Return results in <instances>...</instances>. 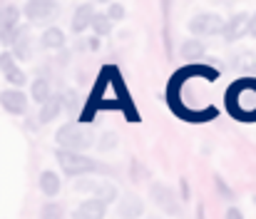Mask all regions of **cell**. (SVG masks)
Masks as SVG:
<instances>
[{
	"instance_id": "obj_1",
	"label": "cell",
	"mask_w": 256,
	"mask_h": 219,
	"mask_svg": "<svg viewBox=\"0 0 256 219\" xmlns=\"http://www.w3.org/2000/svg\"><path fill=\"white\" fill-rule=\"evenodd\" d=\"M58 162L62 164V169L68 174H87V172H104V167H100L92 157H85L80 152L72 149H60L58 152Z\"/></svg>"
},
{
	"instance_id": "obj_2",
	"label": "cell",
	"mask_w": 256,
	"mask_h": 219,
	"mask_svg": "<svg viewBox=\"0 0 256 219\" xmlns=\"http://www.w3.org/2000/svg\"><path fill=\"white\" fill-rule=\"evenodd\" d=\"M58 142L65 147V149H85V147L92 145V130L90 127H82V125H65L58 130Z\"/></svg>"
},
{
	"instance_id": "obj_3",
	"label": "cell",
	"mask_w": 256,
	"mask_h": 219,
	"mask_svg": "<svg viewBox=\"0 0 256 219\" xmlns=\"http://www.w3.org/2000/svg\"><path fill=\"white\" fill-rule=\"evenodd\" d=\"M224 20L216 15V13H202V15H194L192 23H189V30L194 35H219L224 33Z\"/></svg>"
},
{
	"instance_id": "obj_4",
	"label": "cell",
	"mask_w": 256,
	"mask_h": 219,
	"mask_svg": "<svg viewBox=\"0 0 256 219\" xmlns=\"http://www.w3.org/2000/svg\"><path fill=\"white\" fill-rule=\"evenodd\" d=\"M25 15L28 20L32 23H45V20H52L58 15V3L55 0H30L25 5Z\"/></svg>"
},
{
	"instance_id": "obj_5",
	"label": "cell",
	"mask_w": 256,
	"mask_h": 219,
	"mask_svg": "<svg viewBox=\"0 0 256 219\" xmlns=\"http://www.w3.org/2000/svg\"><path fill=\"white\" fill-rule=\"evenodd\" d=\"M152 199L157 207H162L167 214H179V204H176V197L167 184H152Z\"/></svg>"
},
{
	"instance_id": "obj_6",
	"label": "cell",
	"mask_w": 256,
	"mask_h": 219,
	"mask_svg": "<svg viewBox=\"0 0 256 219\" xmlns=\"http://www.w3.org/2000/svg\"><path fill=\"white\" fill-rule=\"evenodd\" d=\"M75 189H80V192H94V194H97V199H102V202H112V199L117 197V189H114L112 184H107V182L80 179V182L75 184Z\"/></svg>"
},
{
	"instance_id": "obj_7",
	"label": "cell",
	"mask_w": 256,
	"mask_h": 219,
	"mask_svg": "<svg viewBox=\"0 0 256 219\" xmlns=\"http://www.w3.org/2000/svg\"><path fill=\"white\" fill-rule=\"evenodd\" d=\"M249 20H252V15H246V13L234 15V18H232V20L224 25V38H226L229 43L239 40L244 33H249Z\"/></svg>"
},
{
	"instance_id": "obj_8",
	"label": "cell",
	"mask_w": 256,
	"mask_h": 219,
	"mask_svg": "<svg viewBox=\"0 0 256 219\" xmlns=\"http://www.w3.org/2000/svg\"><path fill=\"white\" fill-rule=\"evenodd\" d=\"M104 212H107V202H102V199H87V202H82L72 212V219H102Z\"/></svg>"
},
{
	"instance_id": "obj_9",
	"label": "cell",
	"mask_w": 256,
	"mask_h": 219,
	"mask_svg": "<svg viewBox=\"0 0 256 219\" xmlns=\"http://www.w3.org/2000/svg\"><path fill=\"white\" fill-rule=\"evenodd\" d=\"M142 199L137 194H124L122 202H120V217L122 219H137L142 214Z\"/></svg>"
},
{
	"instance_id": "obj_10",
	"label": "cell",
	"mask_w": 256,
	"mask_h": 219,
	"mask_svg": "<svg viewBox=\"0 0 256 219\" xmlns=\"http://www.w3.org/2000/svg\"><path fill=\"white\" fill-rule=\"evenodd\" d=\"M0 102H2V107H5L8 112H12V115L25 112V105H28L25 97H22V92H18V90H8V92H2Z\"/></svg>"
},
{
	"instance_id": "obj_11",
	"label": "cell",
	"mask_w": 256,
	"mask_h": 219,
	"mask_svg": "<svg viewBox=\"0 0 256 219\" xmlns=\"http://www.w3.org/2000/svg\"><path fill=\"white\" fill-rule=\"evenodd\" d=\"M18 20H20V10H18V8H12V5H8V8L2 10V15H0V28H2V38H8V40L12 38Z\"/></svg>"
},
{
	"instance_id": "obj_12",
	"label": "cell",
	"mask_w": 256,
	"mask_h": 219,
	"mask_svg": "<svg viewBox=\"0 0 256 219\" xmlns=\"http://www.w3.org/2000/svg\"><path fill=\"white\" fill-rule=\"evenodd\" d=\"M92 20H94L92 5H80V8L75 10V15H72V30H75V33H82V30H87V28L92 25Z\"/></svg>"
},
{
	"instance_id": "obj_13",
	"label": "cell",
	"mask_w": 256,
	"mask_h": 219,
	"mask_svg": "<svg viewBox=\"0 0 256 219\" xmlns=\"http://www.w3.org/2000/svg\"><path fill=\"white\" fill-rule=\"evenodd\" d=\"M40 189H42V194L55 197L60 192V177L55 172H42L40 174Z\"/></svg>"
},
{
	"instance_id": "obj_14",
	"label": "cell",
	"mask_w": 256,
	"mask_h": 219,
	"mask_svg": "<svg viewBox=\"0 0 256 219\" xmlns=\"http://www.w3.org/2000/svg\"><path fill=\"white\" fill-rule=\"evenodd\" d=\"M60 107H62V97H50L48 102H42L40 122H50V120H55V117H58V112H60Z\"/></svg>"
},
{
	"instance_id": "obj_15",
	"label": "cell",
	"mask_w": 256,
	"mask_h": 219,
	"mask_svg": "<svg viewBox=\"0 0 256 219\" xmlns=\"http://www.w3.org/2000/svg\"><path fill=\"white\" fill-rule=\"evenodd\" d=\"M62 43H65V35H62V30H58V28H50V30H45V33H42V45H45V48H50V50H58V48H62Z\"/></svg>"
},
{
	"instance_id": "obj_16",
	"label": "cell",
	"mask_w": 256,
	"mask_h": 219,
	"mask_svg": "<svg viewBox=\"0 0 256 219\" xmlns=\"http://www.w3.org/2000/svg\"><path fill=\"white\" fill-rule=\"evenodd\" d=\"M15 55L22 58V60L30 58V35H28V30H20V35L15 38Z\"/></svg>"
},
{
	"instance_id": "obj_17",
	"label": "cell",
	"mask_w": 256,
	"mask_h": 219,
	"mask_svg": "<svg viewBox=\"0 0 256 219\" xmlns=\"http://www.w3.org/2000/svg\"><path fill=\"white\" fill-rule=\"evenodd\" d=\"M182 55L186 60H196V58L204 55V45L199 40H186V43H182Z\"/></svg>"
},
{
	"instance_id": "obj_18",
	"label": "cell",
	"mask_w": 256,
	"mask_h": 219,
	"mask_svg": "<svg viewBox=\"0 0 256 219\" xmlns=\"http://www.w3.org/2000/svg\"><path fill=\"white\" fill-rule=\"evenodd\" d=\"M32 97H35L38 102H48V100H50V85H48V80H35V85H32Z\"/></svg>"
},
{
	"instance_id": "obj_19",
	"label": "cell",
	"mask_w": 256,
	"mask_h": 219,
	"mask_svg": "<svg viewBox=\"0 0 256 219\" xmlns=\"http://www.w3.org/2000/svg\"><path fill=\"white\" fill-rule=\"evenodd\" d=\"M112 20L107 18V15H94V20H92V28H94V33L97 35H107L110 30H112V25H110Z\"/></svg>"
},
{
	"instance_id": "obj_20",
	"label": "cell",
	"mask_w": 256,
	"mask_h": 219,
	"mask_svg": "<svg viewBox=\"0 0 256 219\" xmlns=\"http://www.w3.org/2000/svg\"><path fill=\"white\" fill-rule=\"evenodd\" d=\"M234 68H236V70H256V58L249 55V53H244V55H239V58L234 60Z\"/></svg>"
},
{
	"instance_id": "obj_21",
	"label": "cell",
	"mask_w": 256,
	"mask_h": 219,
	"mask_svg": "<svg viewBox=\"0 0 256 219\" xmlns=\"http://www.w3.org/2000/svg\"><path fill=\"white\" fill-rule=\"evenodd\" d=\"M5 77H8L12 85H22V82H25V73H22V70H18V68L8 70V73H5Z\"/></svg>"
},
{
	"instance_id": "obj_22",
	"label": "cell",
	"mask_w": 256,
	"mask_h": 219,
	"mask_svg": "<svg viewBox=\"0 0 256 219\" xmlns=\"http://www.w3.org/2000/svg\"><path fill=\"white\" fill-rule=\"evenodd\" d=\"M107 18H110V20H122V18H124V8H122V5H112V8L107 10Z\"/></svg>"
},
{
	"instance_id": "obj_23",
	"label": "cell",
	"mask_w": 256,
	"mask_h": 219,
	"mask_svg": "<svg viewBox=\"0 0 256 219\" xmlns=\"http://www.w3.org/2000/svg\"><path fill=\"white\" fill-rule=\"evenodd\" d=\"M42 217H45V219L60 217V207H55V204H48V207H45V209H42Z\"/></svg>"
},
{
	"instance_id": "obj_24",
	"label": "cell",
	"mask_w": 256,
	"mask_h": 219,
	"mask_svg": "<svg viewBox=\"0 0 256 219\" xmlns=\"http://www.w3.org/2000/svg\"><path fill=\"white\" fill-rule=\"evenodd\" d=\"M12 68H15L12 58H10V55H2V58H0V70H2V73H8V70H12Z\"/></svg>"
},
{
	"instance_id": "obj_25",
	"label": "cell",
	"mask_w": 256,
	"mask_h": 219,
	"mask_svg": "<svg viewBox=\"0 0 256 219\" xmlns=\"http://www.w3.org/2000/svg\"><path fill=\"white\" fill-rule=\"evenodd\" d=\"M226 219H244V217H242V212L236 207H232V209H226Z\"/></svg>"
},
{
	"instance_id": "obj_26",
	"label": "cell",
	"mask_w": 256,
	"mask_h": 219,
	"mask_svg": "<svg viewBox=\"0 0 256 219\" xmlns=\"http://www.w3.org/2000/svg\"><path fill=\"white\" fill-rule=\"evenodd\" d=\"M216 184H219V192H222V194H224V197H232V192H229V189H226V184H224V182H222V179H216Z\"/></svg>"
},
{
	"instance_id": "obj_27",
	"label": "cell",
	"mask_w": 256,
	"mask_h": 219,
	"mask_svg": "<svg viewBox=\"0 0 256 219\" xmlns=\"http://www.w3.org/2000/svg\"><path fill=\"white\" fill-rule=\"evenodd\" d=\"M249 33H252V35L256 38V13L252 15V20H249Z\"/></svg>"
},
{
	"instance_id": "obj_28",
	"label": "cell",
	"mask_w": 256,
	"mask_h": 219,
	"mask_svg": "<svg viewBox=\"0 0 256 219\" xmlns=\"http://www.w3.org/2000/svg\"><path fill=\"white\" fill-rule=\"evenodd\" d=\"M150 219H160V217H150Z\"/></svg>"
},
{
	"instance_id": "obj_29",
	"label": "cell",
	"mask_w": 256,
	"mask_h": 219,
	"mask_svg": "<svg viewBox=\"0 0 256 219\" xmlns=\"http://www.w3.org/2000/svg\"><path fill=\"white\" fill-rule=\"evenodd\" d=\"M100 3H107V0H100Z\"/></svg>"
}]
</instances>
